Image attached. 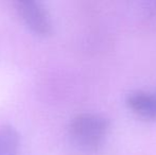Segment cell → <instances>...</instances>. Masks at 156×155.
Returning a JSON list of instances; mask_svg holds the SVG:
<instances>
[{
    "label": "cell",
    "mask_w": 156,
    "mask_h": 155,
    "mask_svg": "<svg viewBox=\"0 0 156 155\" xmlns=\"http://www.w3.org/2000/svg\"><path fill=\"white\" fill-rule=\"evenodd\" d=\"M20 136L16 129L4 125L0 129V155H18Z\"/></svg>",
    "instance_id": "277c9868"
},
{
    "label": "cell",
    "mask_w": 156,
    "mask_h": 155,
    "mask_svg": "<svg viewBox=\"0 0 156 155\" xmlns=\"http://www.w3.org/2000/svg\"><path fill=\"white\" fill-rule=\"evenodd\" d=\"M15 10L25 26L33 34L45 37L52 32V20L49 12L41 2L20 0L15 2Z\"/></svg>",
    "instance_id": "7a4b0ae2"
},
{
    "label": "cell",
    "mask_w": 156,
    "mask_h": 155,
    "mask_svg": "<svg viewBox=\"0 0 156 155\" xmlns=\"http://www.w3.org/2000/svg\"><path fill=\"white\" fill-rule=\"evenodd\" d=\"M126 104L138 116L146 119H156V93L134 91L126 97Z\"/></svg>",
    "instance_id": "3957f363"
},
{
    "label": "cell",
    "mask_w": 156,
    "mask_h": 155,
    "mask_svg": "<svg viewBox=\"0 0 156 155\" xmlns=\"http://www.w3.org/2000/svg\"><path fill=\"white\" fill-rule=\"evenodd\" d=\"M111 121L98 113H81L71 119L68 137L71 145L83 153H96L103 147Z\"/></svg>",
    "instance_id": "6da1fadb"
}]
</instances>
